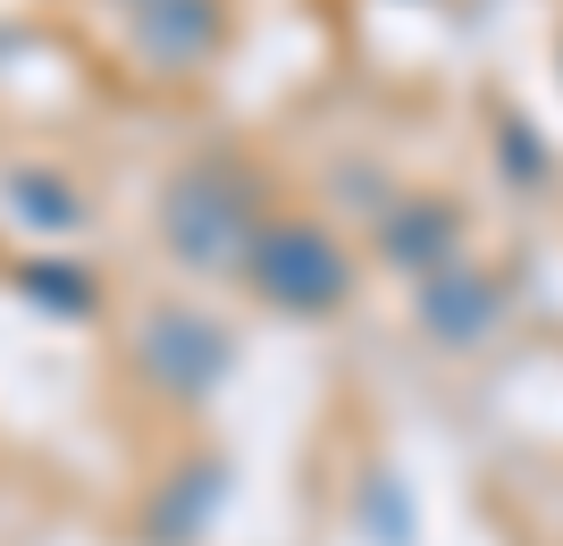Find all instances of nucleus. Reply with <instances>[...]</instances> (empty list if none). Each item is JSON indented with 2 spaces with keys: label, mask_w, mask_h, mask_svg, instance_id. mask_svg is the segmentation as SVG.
<instances>
[{
  "label": "nucleus",
  "mask_w": 563,
  "mask_h": 546,
  "mask_svg": "<svg viewBox=\"0 0 563 546\" xmlns=\"http://www.w3.org/2000/svg\"><path fill=\"white\" fill-rule=\"evenodd\" d=\"M269 186L253 177V160L235 152H194L177 177L161 186V244L186 269H244L253 236L269 227Z\"/></svg>",
  "instance_id": "obj_1"
},
{
  "label": "nucleus",
  "mask_w": 563,
  "mask_h": 546,
  "mask_svg": "<svg viewBox=\"0 0 563 546\" xmlns=\"http://www.w3.org/2000/svg\"><path fill=\"white\" fill-rule=\"evenodd\" d=\"M244 286H253L261 303H278V311H295V320H311V311H336V303L353 294V253L320 227V219L278 211V219L253 236V253H244Z\"/></svg>",
  "instance_id": "obj_2"
},
{
  "label": "nucleus",
  "mask_w": 563,
  "mask_h": 546,
  "mask_svg": "<svg viewBox=\"0 0 563 546\" xmlns=\"http://www.w3.org/2000/svg\"><path fill=\"white\" fill-rule=\"evenodd\" d=\"M135 370H143L152 387H168V395H202V387L228 370V328H219V320H202L194 303L143 311V328H135Z\"/></svg>",
  "instance_id": "obj_3"
},
{
  "label": "nucleus",
  "mask_w": 563,
  "mask_h": 546,
  "mask_svg": "<svg viewBox=\"0 0 563 546\" xmlns=\"http://www.w3.org/2000/svg\"><path fill=\"white\" fill-rule=\"evenodd\" d=\"M219 34H228L219 0H143L135 18H126V43H135V59H143V68H161V76L202 68V59L219 51Z\"/></svg>",
  "instance_id": "obj_4"
},
{
  "label": "nucleus",
  "mask_w": 563,
  "mask_h": 546,
  "mask_svg": "<svg viewBox=\"0 0 563 546\" xmlns=\"http://www.w3.org/2000/svg\"><path fill=\"white\" fill-rule=\"evenodd\" d=\"M0 193H9V211H18L25 227H43V236H68L76 219H85L76 186H68V177H51V168H9Z\"/></svg>",
  "instance_id": "obj_5"
},
{
  "label": "nucleus",
  "mask_w": 563,
  "mask_h": 546,
  "mask_svg": "<svg viewBox=\"0 0 563 546\" xmlns=\"http://www.w3.org/2000/svg\"><path fill=\"white\" fill-rule=\"evenodd\" d=\"M18 286L34 294V303H51V311H68V320H93V303H101V286H93V269L85 261H25L18 269Z\"/></svg>",
  "instance_id": "obj_6"
}]
</instances>
